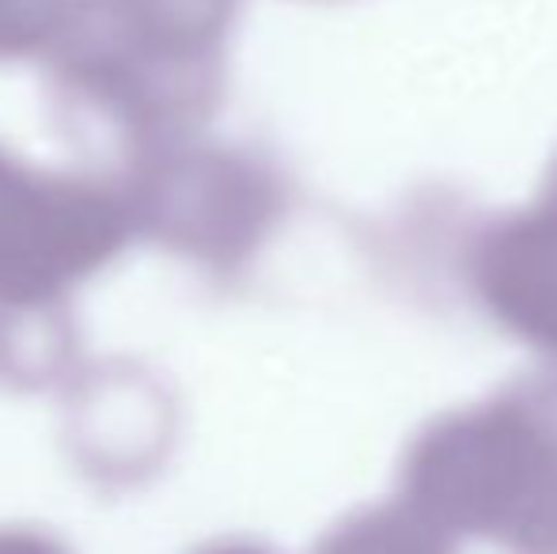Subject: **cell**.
Returning <instances> with one entry per match:
<instances>
[{
    "instance_id": "6da1fadb",
    "label": "cell",
    "mask_w": 557,
    "mask_h": 554,
    "mask_svg": "<svg viewBox=\"0 0 557 554\" xmlns=\"http://www.w3.org/2000/svg\"><path fill=\"white\" fill-rule=\"evenodd\" d=\"M485 278L512 323L557 342V224H516L490 251Z\"/></svg>"
}]
</instances>
